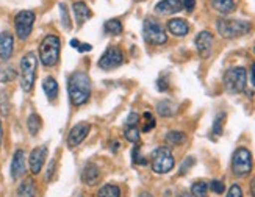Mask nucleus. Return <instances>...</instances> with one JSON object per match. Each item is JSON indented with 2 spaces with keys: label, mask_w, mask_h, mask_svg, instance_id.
Returning <instances> with one entry per match:
<instances>
[{
  "label": "nucleus",
  "mask_w": 255,
  "mask_h": 197,
  "mask_svg": "<svg viewBox=\"0 0 255 197\" xmlns=\"http://www.w3.org/2000/svg\"><path fill=\"white\" fill-rule=\"evenodd\" d=\"M123 63H124L123 50H121L119 47H116V46H112L102 53V57L99 58L97 64H99V68H101L102 71H113V69L119 68Z\"/></svg>",
  "instance_id": "10"
},
{
  "label": "nucleus",
  "mask_w": 255,
  "mask_h": 197,
  "mask_svg": "<svg viewBox=\"0 0 255 197\" xmlns=\"http://www.w3.org/2000/svg\"><path fill=\"white\" fill-rule=\"evenodd\" d=\"M175 197H193V196H191V193H182V194L175 196Z\"/></svg>",
  "instance_id": "46"
},
{
  "label": "nucleus",
  "mask_w": 255,
  "mask_h": 197,
  "mask_svg": "<svg viewBox=\"0 0 255 197\" xmlns=\"http://www.w3.org/2000/svg\"><path fill=\"white\" fill-rule=\"evenodd\" d=\"M16 197H36V182L33 177H27L20 182L16 190Z\"/></svg>",
  "instance_id": "20"
},
{
  "label": "nucleus",
  "mask_w": 255,
  "mask_h": 197,
  "mask_svg": "<svg viewBox=\"0 0 255 197\" xmlns=\"http://www.w3.org/2000/svg\"><path fill=\"white\" fill-rule=\"evenodd\" d=\"M3 141V127H2V119H0V146H2Z\"/></svg>",
  "instance_id": "45"
},
{
  "label": "nucleus",
  "mask_w": 255,
  "mask_h": 197,
  "mask_svg": "<svg viewBox=\"0 0 255 197\" xmlns=\"http://www.w3.org/2000/svg\"><path fill=\"white\" fill-rule=\"evenodd\" d=\"M142 119H144V125H142V131H150V130H153L155 128V117L152 116V113H149V111H146L142 114Z\"/></svg>",
  "instance_id": "34"
},
{
  "label": "nucleus",
  "mask_w": 255,
  "mask_h": 197,
  "mask_svg": "<svg viewBox=\"0 0 255 197\" xmlns=\"http://www.w3.org/2000/svg\"><path fill=\"white\" fill-rule=\"evenodd\" d=\"M216 30L224 39H235L245 36L251 31V22L241 19H227L221 17L216 20Z\"/></svg>",
  "instance_id": "4"
},
{
  "label": "nucleus",
  "mask_w": 255,
  "mask_h": 197,
  "mask_svg": "<svg viewBox=\"0 0 255 197\" xmlns=\"http://www.w3.org/2000/svg\"><path fill=\"white\" fill-rule=\"evenodd\" d=\"M232 172L237 177H246L252 172L254 161H252V153L246 147H238L234 155H232Z\"/></svg>",
  "instance_id": "8"
},
{
  "label": "nucleus",
  "mask_w": 255,
  "mask_h": 197,
  "mask_svg": "<svg viewBox=\"0 0 255 197\" xmlns=\"http://www.w3.org/2000/svg\"><path fill=\"white\" fill-rule=\"evenodd\" d=\"M93 85L90 75L83 71H75L68 79V94L69 102L74 106H82L91 98Z\"/></svg>",
  "instance_id": "1"
},
{
  "label": "nucleus",
  "mask_w": 255,
  "mask_h": 197,
  "mask_svg": "<svg viewBox=\"0 0 255 197\" xmlns=\"http://www.w3.org/2000/svg\"><path fill=\"white\" fill-rule=\"evenodd\" d=\"M101 177V171L96 166L94 163H88L86 166L83 168V172H82V180L85 185L88 186H93L96 185V182Z\"/></svg>",
  "instance_id": "21"
},
{
  "label": "nucleus",
  "mask_w": 255,
  "mask_h": 197,
  "mask_svg": "<svg viewBox=\"0 0 255 197\" xmlns=\"http://www.w3.org/2000/svg\"><path fill=\"white\" fill-rule=\"evenodd\" d=\"M97 197H121V190L119 186L107 183L104 186H101L97 191Z\"/></svg>",
  "instance_id": "29"
},
{
  "label": "nucleus",
  "mask_w": 255,
  "mask_h": 197,
  "mask_svg": "<svg viewBox=\"0 0 255 197\" xmlns=\"http://www.w3.org/2000/svg\"><path fill=\"white\" fill-rule=\"evenodd\" d=\"M208 190H212L215 194H223L226 191V186L221 180H212L208 185Z\"/></svg>",
  "instance_id": "35"
},
{
  "label": "nucleus",
  "mask_w": 255,
  "mask_h": 197,
  "mask_svg": "<svg viewBox=\"0 0 255 197\" xmlns=\"http://www.w3.org/2000/svg\"><path fill=\"white\" fill-rule=\"evenodd\" d=\"M42 128V119L38 113H31L27 119V130L31 136H38V133Z\"/></svg>",
  "instance_id": "25"
},
{
  "label": "nucleus",
  "mask_w": 255,
  "mask_h": 197,
  "mask_svg": "<svg viewBox=\"0 0 255 197\" xmlns=\"http://www.w3.org/2000/svg\"><path fill=\"white\" fill-rule=\"evenodd\" d=\"M166 27H168L171 35H174L177 38H183V36L188 35V33H190V24H188V20L180 19V17L169 19L168 24H166Z\"/></svg>",
  "instance_id": "17"
},
{
  "label": "nucleus",
  "mask_w": 255,
  "mask_h": 197,
  "mask_svg": "<svg viewBox=\"0 0 255 197\" xmlns=\"http://www.w3.org/2000/svg\"><path fill=\"white\" fill-rule=\"evenodd\" d=\"M182 5H183V9H186L188 13H191L196 8V0H182Z\"/></svg>",
  "instance_id": "41"
},
{
  "label": "nucleus",
  "mask_w": 255,
  "mask_h": 197,
  "mask_svg": "<svg viewBox=\"0 0 255 197\" xmlns=\"http://www.w3.org/2000/svg\"><path fill=\"white\" fill-rule=\"evenodd\" d=\"M168 86H169L168 77H166V75H161L160 79L157 80V90H158L160 93H164V91H168Z\"/></svg>",
  "instance_id": "39"
},
{
  "label": "nucleus",
  "mask_w": 255,
  "mask_h": 197,
  "mask_svg": "<svg viewBox=\"0 0 255 197\" xmlns=\"http://www.w3.org/2000/svg\"><path fill=\"white\" fill-rule=\"evenodd\" d=\"M251 82H252V86L255 88V63L251 64Z\"/></svg>",
  "instance_id": "43"
},
{
  "label": "nucleus",
  "mask_w": 255,
  "mask_h": 197,
  "mask_svg": "<svg viewBox=\"0 0 255 197\" xmlns=\"http://www.w3.org/2000/svg\"><path fill=\"white\" fill-rule=\"evenodd\" d=\"M142 38L150 46H163V44L168 42V35H166L164 27L152 16L146 17L142 22Z\"/></svg>",
  "instance_id": "6"
},
{
  "label": "nucleus",
  "mask_w": 255,
  "mask_h": 197,
  "mask_svg": "<svg viewBox=\"0 0 255 197\" xmlns=\"http://www.w3.org/2000/svg\"><path fill=\"white\" fill-rule=\"evenodd\" d=\"M135 2H142V0H135Z\"/></svg>",
  "instance_id": "49"
},
{
  "label": "nucleus",
  "mask_w": 255,
  "mask_h": 197,
  "mask_svg": "<svg viewBox=\"0 0 255 197\" xmlns=\"http://www.w3.org/2000/svg\"><path fill=\"white\" fill-rule=\"evenodd\" d=\"M226 119H227V114L224 111H221V113H218L215 116V119H213V128H212L213 136H221V135H223Z\"/></svg>",
  "instance_id": "28"
},
{
  "label": "nucleus",
  "mask_w": 255,
  "mask_h": 197,
  "mask_svg": "<svg viewBox=\"0 0 255 197\" xmlns=\"http://www.w3.org/2000/svg\"><path fill=\"white\" fill-rule=\"evenodd\" d=\"M17 72L11 64L8 63H2L0 64V83H9L16 80Z\"/></svg>",
  "instance_id": "26"
},
{
  "label": "nucleus",
  "mask_w": 255,
  "mask_h": 197,
  "mask_svg": "<svg viewBox=\"0 0 255 197\" xmlns=\"http://www.w3.org/2000/svg\"><path fill=\"white\" fill-rule=\"evenodd\" d=\"M213 44H215L213 35L208 30L197 33V36L194 39V46L197 49L199 57L204 58V60L210 58V55H212V52H213Z\"/></svg>",
  "instance_id": "11"
},
{
  "label": "nucleus",
  "mask_w": 255,
  "mask_h": 197,
  "mask_svg": "<svg viewBox=\"0 0 255 197\" xmlns=\"http://www.w3.org/2000/svg\"><path fill=\"white\" fill-rule=\"evenodd\" d=\"M46 158H47V146H38L30 152L28 166H30V171L33 175H38L42 171Z\"/></svg>",
  "instance_id": "13"
},
{
  "label": "nucleus",
  "mask_w": 255,
  "mask_h": 197,
  "mask_svg": "<svg viewBox=\"0 0 255 197\" xmlns=\"http://www.w3.org/2000/svg\"><path fill=\"white\" fill-rule=\"evenodd\" d=\"M251 196L255 197V177H254L252 182H251Z\"/></svg>",
  "instance_id": "44"
},
{
  "label": "nucleus",
  "mask_w": 255,
  "mask_h": 197,
  "mask_svg": "<svg viewBox=\"0 0 255 197\" xmlns=\"http://www.w3.org/2000/svg\"><path fill=\"white\" fill-rule=\"evenodd\" d=\"M131 161L135 163V164H138V166H147V164H149L147 158L142 157L141 147L138 144H135V146H133V149H131Z\"/></svg>",
  "instance_id": "31"
},
{
  "label": "nucleus",
  "mask_w": 255,
  "mask_h": 197,
  "mask_svg": "<svg viewBox=\"0 0 255 197\" xmlns=\"http://www.w3.org/2000/svg\"><path fill=\"white\" fill-rule=\"evenodd\" d=\"M175 166V160L169 147L161 146L157 147L150 153V168L155 174H168L174 169Z\"/></svg>",
  "instance_id": "7"
},
{
  "label": "nucleus",
  "mask_w": 255,
  "mask_h": 197,
  "mask_svg": "<svg viewBox=\"0 0 255 197\" xmlns=\"http://www.w3.org/2000/svg\"><path fill=\"white\" fill-rule=\"evenodd\" d=\"M75 49L79 50L80 53H83V52L86 53V52H91L93 50V46H91V44H86V42L85 44L83 42H79V46H77Z\"/></svg>",
  "instance_id": "42"
},
{
  "label": "nucleus",
  "mask_w": 255,
  "mask_h": 197,
  "mask_svg": "<svg viewBox=\"0 0 255 197\" xmlns=\"http://www.w3.org/2000/svg\"><path fill=\"white\" fill-rule=\"evenodd\" d=\"M118 149H119V144H118V142H113V149H112V150H113V152H116Z\"/></svg>",
  "instance_id": "48"
},
{
  "label": "nucleus",
  "mask_w": 255,
  "mask_h": 197,
  "mask_svg": "<svg viewBox=\"0 0 255 197\" xmlns=\"http://www.w3.org/2000/svg\"><path fill=\"white\" fill-rule=\"evenodd\" d=\"M138 124H139V114L131 111L126 119V127H138Z\"/></svg>",
  "instance_id": "37"
},
{
  "label": "nucleus",
  "mask_w": 255,
  "mask_h": 197,
  "mask_svg": "<svg viewBox=\"0 0 255 197\" xmlns=\"http://www.w3.org/2000/svg\"><path fill=\"white\" fill-rule=\"evenodd\" d=\"M104 30L107 35L119 36L121 33L124 31V25H123V22H121V19H108L104 24Z\"/></svg>",
  "instance_id": "24"
},
{
  "label": "nucleus",
  "mask_w": 255,
  "mask_h": 197,
  "mask_svg": "<svg viewBox=\"0 0 255 197\" xmlns=\"http://www.w3.org/2000/svg\"><path fill=\"white\" fill-rule=\"evenodd\" d=\"M254 53H255V46H254Z\"/></svg>",
  "instance_id": "50"
},
{
  "label": "nucleus",
  "mask_w": 255,
  "mask_h": 197,
  "mask_svg": "<svg viewBox=\"0 0 255 197\" xmlns=\"http://www.w3.org/2000/svg\"><path fill=\"white\" fill-rule=\"evenodd\" d=\"M224 90L229 94H241L246 91L248 86V71L243 66H234L224 72L223 77Z\"/></svg>",
  "instance_id": "5"
},
{
  "label": "nucleus",
  "mask_w": 255,
  "mask_h": 197,
  "mask_svg": "<svg viewBox=\"0 0 255 197\" xmlns=\"http://www.w3.org/2000/svg\"><path fill=\"white\" fill-rule=\"evenodd\" d=\"M36 14L30 9H22L14 16V31L19 41H27L33 31Z\"/></svg>",
  "instance_id": "9"
},
{
  "label": "nucleus",
  "mask_w": 255,
  "mask_h": 197,
  "mask_svg": "<svg viewBox=\"0 0 255 197\" xmlns=\"http://www.w3.org/2000/svg\"><path fill=\"white\" fill-rule=\"evenodd\" d=\"M210 3H212V8L215 11H218V13L223 16L232 14L237 9L235 0H210Z\"/></svg>",
  "instance_id": "22"
},
{
  "label": "nucleus",
  "mask_w": 255,
  "mask_h": 197,
  "mask_svg": "<svg viewBox=\"0 0 255 197\" xmlns=\"http://www.w3.org/2000/svg\"><path fill=\"white\" fill-rule=\"evenodd\" d=\"M14 53V36L9 31L0 33V60L8 61Z\"/></svg>",
  "instance_id": "15"
},
{
  "label": "nucleus",
  "mask_w": 255,
  "mask_h": 197,
  "mask_svg": "<svg viewBox=\"0 0 255 197\" xmlns=\"http://www.w3.org/2000/svg\"><path fill=\"white\" fill-rule=\"evenodd\" d=\"M208 194V183L205 182H196L191 186V196L193 197H207Z\"/></svg>",
  "instance_id": "30"
},
{
  "label": "nucleus",
  "mask_w": 255,
  "mask_h": 197,
  "mask_svg": "<svg viewBox=\"0 0 255 197\" xmlns=\"http://www.w3.org/2000/svg\"><path fill=\"white\" fill-rule=\"evenodd\" d=\"M72 9H74V16H75V20H77V25L82 27L88 19H91L93 13L90 6H88L85 2L82 0H77V2L72 3Z\"/></svg>",
  "instance_id": "18"
},
{
  "label": "nucleus",
  "mask_w": 255,
  "mask_h": 197,
  "mask_svg": "<svg viewBox=\"0 0 255 197\" xmlns=\"http://www.w3.org/2000/svg\"><path fill=\"white\" fill-rule=\"evenodd\" d=\"M42 91H44V94L47 96V98H49L50 102H55V100H57L58 94H60L58 82L55 80L52 75L46 77V79L42 80Z\"/></svg>",
  "instance_id": "19"
},
{
  "label": "nucleus",
  "mask_w": 255,
  "mask_h": 197,
  "mask_svg": "<svg viewBox=\"0 0 255 197\" xmlns=\"http://www.w3.org/2000/svg\"><path fill=\"white\" fill-rule=\"evenodd\" d=\"M166 142H168L169 146H182L183 142L186 141V135L183 131H179V130H171L166 133L164 136Z\"/></svg>",
  "instance_id": "27"
},
{
  "label": "nucleus",
  "mask_w": 255,
  "mask_h": 197,
  "mask_svg": "<svg viewBox=\"0 0 255 197\" xmlns=\"http://www.w3.org/2000/svg\"><path fill=\"white\" fill-rule=\"evenodd\" d=\"M36 69H38V58L35 52H27L20 60V71H19L22 91L30 93L33 90L36 80Z\"/></svg>",
  "instance_id": "3"
},
{
  "label": "nucleus",
  "mask_w": 255,
  "mask_h": 197,
  "mask_svg": "<svg viewBox=\"0 0 255 197\" xmlns=\"http://www.w3.org/2000/svg\"><path fill=\"white\" fill-rule=\"evenodd\" d=\"M139 197H153V196H152L150 193H141V196H139Z\"/></svg>",
  "instance_id": "47"
},
{
  "label": "nucleus",
  "mask_w": 255,
  "mask_h": 197,
  "mask_svg": "<svg viewBox=\"0 0 255 197\" xmlns=\"http://www.w3.org/2000/svg\"><path fill=\"white\" fill-rule=\"evenodd\" d=\"M55 166H57V161H55V160H50L49 168H47V171H46V180H47V182H50L52 177H53V174H55Z\"/></svg>",
  "instance_id": "40"
},
{
  "label": "nucleus",
  "mask_w": 255,
  "mask_h": 197,
  "mask_svg": "<svg viewBox=\"0 0 255 197\" xmlns=\"http://www.w3.org/2000/svg\"><path fill=\"white\" fill-rule=\"evenodd\" d=\"M91 131V125L88 122H79L75 124L68 133V139H66V142H68V147L74 149L77 146H80L82 142L86 139V136L90 135Z\"/></svg>",
  "instance_id": "12"
},
{
  "label": "nucleus",
  "mask_w": 255,
  "mask_h": 197,
  "mask_svg": "<svg viewBox=\"0 0 255 197\" xmlns=\"http://www.w3.org/2000/svg\"><path fill=\"white\" fill-rule=\"evenodd\" d=\"M182 9H183L182 0H161V2L155 5V11L163 16L177 14V13H180Z\"/></svg>",
  "instance_id": "16"
},
{
  "label": "nucleus",
  "mask_w": 255,
  "mask_h": 197,
  "mask_svg": "<svg viewBox=\"0 0 255 197\" xmlns=\"http://www.w3.org/2000/svg\"><path fill=\"white\" fill-rule=\"evenodd\" d=\"M157 113L161 116V117H171L177 113V105L169 100V98H163L157 103Z\"/></svg>",
  "instance_id": "23"
},
{
  "label": "nucleus",
  "mask_w": 255,
  "mask_h": 197,
  "mask_svg": "<svg viewBox=\"0 0 255 197\" xmlns=\"http://www.w3.org/2000/svg\"><path fill=\"white\" fill-rule=\"evenodd\" d=\"M226 197H243V190H241V186L238 183H234L229 188L227 191V196Z\"/></svg>",
  "instance_id": "38"
},
{
  "label": "nucleus",
  "mask_w": 255,
  "mask_h": 197,
  "mask_svg": "<svg viewBox=\"0 0 255 197\" xmlns=\"http://www.w3.org/2000/svg\"><path fill=\"white\" fill-rule=\"evenodd\" d=\"M124 136L131 144H138L139 142V130L138 127H126L124 130Z\"/></svg>",
  "instance_id": "33"
},
{
  "label": "nucleus",
  "mask_w": 255,
  "mask_h": 197,
  "mask_svg": "<svg viewBox=\"0 0 255 197\" xmlns=\"http://www.w3.org/2000/svg\"><path fill=\"white\" fill-rule=\"evenodd\" d=\"M194 163H196V158H194V157H186V158H185V161L182 163L179 174H180V175H185L188 171H190V169L194 166Z\"/></svg>",
  "instance_id": "36"
},
{
  "label": "nucleus",
  "mask_w": 255,
  "mask_h": 197,
  "mask_svg": "<svg viewBox=\"0 0 255 197\" xmlns=\"http://www.w3.org/2000/svg\"><path fill=\"white\" fill-rule=\"evenodd\" d=\"M58 8H60V16H61V24H63V27L66 30H71L72 25H71V16H69V11H68V5L61 2L58 5Z\"/></svg>",
  "instance_id": "32"
},
{
  "label": "nucleus",
  "mask_w": 255,
  "mask_h": 197,
  "mask_svg": "<svg viewBox=\"0 0 255 197\" xmlns=\"http://www.w3.org/2000/svg\"><path fill=\"white\" fill-rule=\"evenodd\" d=\"M9 172H11V179L13 180H19L25 175L27 172V160H25V152L22 149H17L13 155V160H11V166H9Z\"/></svg>",
  "instance_id": "14"
},
{
  "label": "nucleus",
  "mask_w": 255,
  "mask_h": 197,
  "mask_svg": "<svg viewBox=\"0 0 255 197\" xmlns=\"http://www.w3.org/2000/svg\"><path fill=\"white\" fill-rule=\"evenodd\" d=\"M60 53H61V39L57 35H47L44 36L39 42L38 55L39 61L44 68H53L60 61Z\"/></svg>",
  "instance_id": "2"
}]
</instances>
